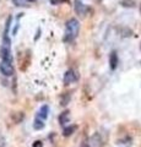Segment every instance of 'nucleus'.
<instances>
[{
	"label": "nucleus",
	"instance_id": "1",
	"mask_svg": "<svg viewBox=\"0 0 141 147\" xmlns=\"http://www.w3.org/2000/svg\"><path fill=\"white\" fill-rule=\"evenodd\" d=\"M79 32H80V22L77 21L76 18H70V20L66 22L65 33H64L63 40H64V42H71V40H74L77 37Z\"/></svg>",
	"mask_w": 141,
	"mask_h": 147
},
{
	"label": "nucleus",
	"instance_id": "2",
	"mask_svg": "<svg viewBox=\"0 0 141 147\" xmlns=\"http://www.w3.org/2000/svg\"><path fill=\"white\" fill-rule=\"evenodd\" d=\"M0 72H1L4 76H12L13 72H15V69H13V66H12V63L1 61L0 63Z\"/></svg>",
	"mask_w": 141,
	"mask_h": 147
},
{
	"label": "nucleus",
	"instance_id": "3",
	"mask_svg": "<svg viewBox=\"0 0 141 147\" xmlns=\"http://www.w3.org/2000/svg\"><path fill=\"white\" fill-rule=\"evenodd\" d=\"M75 11L80 17H85L87 15L88 7L81 1V0H75Z\"/></svg>",
	"mask_w": 141,
	"mask_h": 147
},
{
	"label": "nucleus",
	"instance_id": "4",
	"mask_svg": "<svg viewBox=\"0 0 141 147\" xmlns=\"http://www.w3.org/2000/svg\"><path fill=\"white\" fill-rule=\"evenodd\" d=\"M77 79H79L77 72L75 70H72V69H70V70H67L65 72V75H64V84L70 85V84H72V82H75Z\"/></svg>",
	"mask_w": 141,
	"mask_h": 147
},
{
	"label": "nucleus",
	"instance_id": "5",
	"mask_svg": "<svg viewBox=\"0 0 141 147\" xmlns=\"http://www.w3.org/2000/svg\"><path fill=\"white\" fill-rule=\"evenodd\" d=\"M0 57H1L3 61L12 63L11 50H10V48H9V47H4V45H1V48H0Z\"/></svg>",
	"mask_w": 141,
	"mask_h": 147
},
{
	"label": "nucleus",
	"instance_id": "6",
	"mask_svg": "<svg viewBox=\"0 0 141 147\" xmlns=\"http://www.w3.org/2000/svg\"><path fill=\"white\" fill-rule=\"evenodd\" d=\"M109 65H111L112 70H115L118 66V54L117 52H112L109 55Z\"/></svg>",
	"mask_w": 141,
	"mask_h": 147
},
{
	"label": "nucleus",
	"instance_id": "7",
	"mask_svg": "<svg viewBox=\"0 0 141 147\" xmlns=\"http://www.w3.org/2000/svg\"><path fill=\"white\" fill-rule=\"evenodd\" d=\"M48 113H49V107L47 104H44L40 107L39 109V113H38V118L40 120H45V119L48 118Z\"/></svg>",
	"mask_w": 141,
	"mask_h": 147
},
{
	"label": "nucleus",
	"instance_id": "8",
	"mask_svg": "<svg viewBox=\"0 0 141 147\" xmlns=\"http://www.w3.org/2000/svg\"><path fill=\"white\" fill-rule=\"evenodd\" d=\"M70 120V112H64L60 114V117H59V123L61 124V125H64L65 123H67Z\"/></svg>",
	"mask_w": 141,
	"mask_h": 147
},
{
	"label": "nucleus",
	"instance_id": "9",
	"mask_svg": "<svg viewBox=\"0 0 141 147\" xmlns=\"http://www.w3.org/2000/svg\"><path fill=\"white\" fill-rule=\"evenodd\" d=\"M75 130H76V126L75 125L66 126V127H64V130H63V135H64V136H70L72 132H75Z\"/></svg>",
	"mask_w": 141,
	"mask_h": 147
},
{
	"label": "nucleus",
	"instance_id": "10",
	"mask_svg": "<svg viewBox=\"0 0 141 147\" xmlns=\"http://www.w3.org/2000/svg\"><path fill=\"white\" fill-rule=\"evenodd\" d=\"M12 120L13 121H15L16 124H19L21 120H22V119H24V113H21V112H17V113H13L12 114Z\"/></svg>",
	"mask_w": 141,
	"mask_h": 147
},
{
	"label": "nucleus",
	"instance_id": "11",
	"mask_svg": "<svg viewBox=\"0 0 141 147\" xmlns=\"http://www.w3.org/2000/svg\"><path fill=\"white\" fill-rule=\"evenodd\" d=\"M33 127L36 129V130H40V129H43V127H44L43 120H40L39 118H37V119L34 120V123H33Z\"/></svg>",
	"mask_w": 141,
	"mask_h": 147
},
{
	"label": "nucleus",
	"instance_id": "12",
	"mask_svg": "<svg viewBox=\"0 0 141 147\" xmlns=\"http://www.w3.org/2000/svg\"><path fill=\"white\" fill-rule=\"evenodd\" d=\"M11 21H12V17H11V16H9V17H7L6 24H5V32H4V36H9V30H10Z\"/></svg>",
	"mask_w": 141,
	"mask_h": 147
},
{
	"label": "nucleus",
	"instance_id": "13",
	"mask_svg": "<svg viewBox=\"0 0 141 147\" xmlns=\"http://www.w3.org/2000/svg\"><path fill=\"white\" fill-rule=\"evenodd\" d=\"M33 147H43V145H42V142L40 141H36L33 144Z\"/></svg>",
	"mask_w": 141,
	"mask_h": 147
},
{
	"label": "nucleus",
	"instance_id": "14",
	"mask_svg": "<svg viewBox=\"0 0 141 147\" xmlns=\"http://www.w3.org/2000/svg\"><path fill=\"white\" fill-rule=\"evenodd\" d=\"M39 34H40V28H38V32H37V36L34 37V40H37L39 38Z\"/></svg>",
	"mask_w": 141,
	"mask_h": 147
},
{
	"label": "nucleus",
	"instance_id": "15",
	"mask_svg": "<svg viewBox=\"0 0 141 147\" xmlns=\"http://www.w3.org/2000/svg\"><path fill=\"white\" fill-rule=\"evenodd\" d=\"M28 3H33V1H36V0H27Z\"/></svg>",
	"mask_w": 141,
	"mask_h": 147
},
{
	"label": "nucleus",
	"instance_id": "16",
	"mask_svg": "<svg viewBox=\"0 0 141 147\" xmlns=\"http://www.w3.org/2000/svg\"><path fill=\"white\" fill-rule=\"evenodd\" d=\"M63 1H67V0H60V3H63Z\"/></svg>",
	"mask_w": 141,
	"mask_h": 147
},
{
	"label": "nucleus",
	"instance_id": "17",
	"mask_svg": "<svg viewBox=\"0 0 141 147\" xmlns=\"http://www.w3.org/2000/svg\"><path fill=\"white\" fill-rule=\"evenodd\" d=\"M140 10H141V9H140Z\"/></svg>",
	"mask_w": 141,
	"mask_h": 147
}]
</instances>
